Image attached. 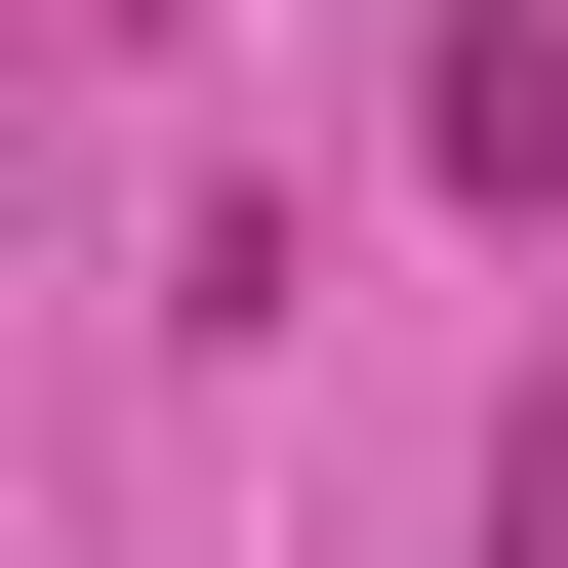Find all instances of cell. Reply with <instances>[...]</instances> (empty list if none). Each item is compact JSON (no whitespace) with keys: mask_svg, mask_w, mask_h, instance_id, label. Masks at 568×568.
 <instances>
[{"mask_svg":"<svg viewBox=\"0 0 568 568\" xmlns=\"http://www.w3.org/2000/svg\"><path fill=\"white\" fill-rule=\"evenodd\" d=\"M487 568H568V406H528V447H487Z\"/></svg>","mask_w":568,"mask_h":568,"instance_id":"cell-2","label":"cell"},{"mask_svg":"<svg viewBox=\"0 0 568 568\" xmlns=\"http://www.w3.org/2000/svg\"><path fill=\"white\" fill-rule=\"evenodd\" d=\"M406 122H447V203H528V163H568V0H447V82H406Z\"/></svg>","mask_w":568,"mask_h":568,"instance_id":"cell-1","label":"cell"}]
</instances>
